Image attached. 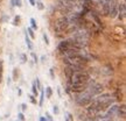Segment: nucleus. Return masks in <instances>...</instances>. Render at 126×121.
<instances>
[{
    "mask_svg": "<svg viewBox=\"0 0 126 121\" xmlns=\"http://www.w3.org/2000/svg\"><path fill=\"white\" fill-rule=\"evenodd\" d=\"M90 81V76L85 71L72 72L69 76V87L72 92H83Z\"/></svg>",
    "mask_w": 126,
    "mask_h": 121,
    "instance_id": "nucleus-1",
    "label": "nucleus"
},
{
    "mask_svg": "<svg viewBox=\"0 0 126 121\" xmlns=\"http://www.w3.org/2000/svg\"><path fill=\"white\" fill-rule=\"evenodd\" d=\"M63 62L65 63L68 67H83V65L88 63V58H86L83 54L78 53V54L72 55V56H70V57H64V58H63Z\"/></svg>",
    "mask_w": 126,
    "mask_h": 121,
    "instance_id": "nucleus-2",
    "label": "nucleus"
},
{
    "mask_svg": "<svg viewBox=\"0 0 126 121\" xmlns=\"http://www.w3.org/2000/svg\"><path fill=\"white\" fill-rule=\"evenodd\" d=\"M69 26H70V20L67 16H63V18H60L55 21L54 30L57 34H63V33L67 34L68 29H69Z\"/></svg>",
    "mask_w": 126,
    "mask_h": 121,
    "instance_id": "nucleus-3",
    "label": "nucleus"
},
{
    "mask_svg": "<svg viewBox=\"0 0 126 121\" xmlns=\"http://www.w3.org/2000/svg\"><path fill=\"white\" fill-rule=\"evenodd\" d=\"M91 101H92V95L89 92H83L81 95H78L76 98V103L79 106H88L90 105Z\"/></svg>",
    "mask_w": 126,
    "mask_h": 121,
    "instance_id": "nucleus-4",
    "label": "nucleus"
},
{
    "mask_svg": "<svg viewBox=\"0 0 126 121\" xmlns=\"http://www.w3.org/2000/svg\"><path fill=\"white\" fill-rule=\"evenodd\" d=\"M86 89H88V92H89L91 95H94V94L102 93V91H103V85H100L99 83H96V81H89Z\"/></svg>",
    "mask_w": 126,
    "mask_h": 121,
    "instance_id": "nucleus-5",
    "label": "nucleus"
},
{
    "mask_svg": "<svg viewBox=\"0 0 126 121\" xmlns=\"http://www.w3.org/2000/svg\"><path fill=\"white\" fill-rule=\"evenodd\" d=\"M57 6H59V9L62 11V12H70L74 7V0H59L57 2Z\"/></svg>",
    "mask_w": 126,
    "mask_h": 121,
    "instance_id": "nucleus-6",
    "label": "nucleus"
},
{
    "mask_svg": "<svg viewBox=\"0 0 126 121\" xmlns=\"http://www.w3.org/2000/svg\"><path fill=\"white\" fill-rule=\"evenodd\" d=\"M108 5H109V16L111 18H116L118 15V4L117 0H108Z\"/></svg>",
    "mask_w": 126,
    "mask_h": 121,
    "instance_id": "nucleus-7",
    "label": "nucleus"
},
{
    "mask_svg": "<svg viewBox=\"0 0 126 121\" xmlns=\"http://www.w3.org/2000/svg\"><path fill=\"white\" fill-rule=\"evenodd\" d=\"M125 15H126V7H125V4H122L118 6V18L120 20H124L125 19Z\"/></svg>",
    "mask_w": 126,
    "mask_h": 121,
    "instance_id": "nucleus-8",
    "label": "nucleus"
},
{
    "mask_svg": "<svg viewBox=\"0 0 126 121\" xmlns=\"http://www.w3.org/2000/svg\"><path fill=\"white\" fill-rule=\"evenodd\" d=\"M117 108H118V106H114V105H113L112 107H111L108 111V113H106V115H105V117H106V118H111L113 114H114V113L117 112Z\"/></svg>",
    "mask_w": 126,
    "mask_h": 121,
    "instance_id": "nucleus-9",
    "label": "nucleus"
},
{
    "mask_svg": "<svg viewBox=\"0 0 126 121\" xmlns=\"http://www.w3.org/2000/svg\"><path fill=\"white\" fill-rule=\"evenodd\" d=\"M117 113H118L119 117L125 118V106L123 105V106H120V107H118L117 108Z\"/></svg>",
    "mask_w": 126,
    "mask_h": 121,
    "instance_id": "nucleus-10",
    "label": "nucleus"
},
{
    "mask_svg": "<svg viewBox=\"0 0 126 121\" xmlns=\"http://www.w3.org/2000/svg\"><path fill=\"white\" fill-rule=\"evenodd\" d=\"M26 42H27L28 48H29V49H32V48H33V44H32V42L29 41V39H28V36H27V35H26Z\"/></svg>",
    "mask_w": 126,
    "mask_h": 121,
    "instance_id": "nucleus-11",
    "label": "nucleus"
},
{
    "mask_svg": "<svg viewBox=\"0 0 126 121\" xmlns=\"http://www.w3.org/2000/svg\"><path fill=\"white\" fill-rule=\"evenodd\" d=\"M12 4H15V6H19V7H20V6H21V0H13V1H12Z\"/></svg>",
    "mask_w": 126,
    "mask_h": 121,
    "instance_id": "nucleus-12",
    "label": "nucleus"
},
{
    "mask_svg": "<svg viewBox=\"0 0 126 121\" xmlns=\"http://www.w3.org/2000/svg\"><path fill=\"white\" fill-rule=\"evenodd\" d=\"M51 93H53V92H51V89H50V87H47V98H50V97H51Z\"/></svg>",
    "mask_w": 126,
    "mask_h": 121,
    "instance_id": "nucleus-13",
    "label": "nucleus"
},
{
    "mask_svg": "<svg viewBox=\"0 0 126 121\" xmlns=\"http://www.w3.org/2000/svg\"><path fill=\"white\" fill-rule=\"evenodd\" d=\"M31 23H32V27L34 28V29H35V28H37V26H36L35 20H34V19H31Z\"/></svg>",
    "mask_w": 126,
    "mask_h": 121,
    "instance_id": "nucleus-14",
    "label": "nucleus"
},
{
    "mask_svg": "<svg viewBox=\"0 0 126 121\" xmlns=\"http://www.w3.org/2000/svg\"><path fill=\"white\" fill-rule=\"evenodd\" d=\"M28 33H29V35H31V37H33V39H34V33H33V29H32V28H29V29H28Z\"/></svg>",
    "mask_w": 126,
    "mask_h": 121,
    "instance_id": "nucleus-15",
    "label": "nucleus"
},
{
    "mask_svg": "<svg viewBox=\"0 0 126 121\" xmlns=\"http://www.w3.org/2000/svg\"><path fill=\"white\" fill-rule=\"evenodd\" d=\"M1 77H2V63L0 62V81H1Z\"/></svg>",
    "mask_w": 126,
    "mask_h": 121,
    "instance_id": "nucleus-16",
    "label": "nucleus"
},
{
    "mask_svg": "<svg viewBox=\"0 0 126 121\" xmlns=\"http://www.w3.org/2000/svg\"><path fill=\"white\" fill-rule=\"evenodd\" d=\"M33 93H34V94H37V90H36L35 83H34V84H33Z\"/></svg>",
    "mask_w": 126,
    "mask_h": 121,
    "instance_id": "nucleus-17",
    "label": "nucleus"
},
{
    "mask_svg": "<svg viewBox=\"0 0 126 121\" xmlns=\"http://www.w3.org/2000/svg\"><path fill=\"white\" fill-rule=\"evenodd\" d=\"M43 98H45V93L42 92V93H41V100H40V105H42V103H43Z\"/></svg>",
    "mask_w": 126,
    "mask_h": 121,
    "instance_id": "nucleus-18",
    "label": "nucleus"
},
{
    "mask_svg": "<svg viewBox=\"0 0 126 121\" xmlns=\"http://www.w3.org/2000/svg\"><path fill=\"white\" fill-rule=\"evenodd\" d=\"M19 119H20L21 121L25 120V118H23V114H22V113H20V114H19Z\"/></svg>",
    "mask_w": 126,
    "mask_h": 121,
    "instance_id": "nucleus-19",
    "label": "nucleus"
},
{
    "mask_svg": "<svg viewBox=\"0 0 126 121\" xmlns=\"http://www.w3.org/2000/svg\"><path fill=\"white\" fill-rule=\"evenodd\" d=\"M21 59H22V63H25L26 61H27V58H26V56H25V55H22V56H21Z\"/></svg>",
    "mask_w": 126,
    "mask_h": 121,
    "instance_id": "nucleus-20",
    "label": "nucleus"
},
{
    "mask_svg": "<svg viewBox=\"0 0 126 121\" xmlns=\"http://www.w3.org/2000/svg\"><path fill=\"white\" fill-rule=\"evenodd\" d=\"M31 100H32V103H34V104L36 103V100L34 99V97H33V95H31Z\"/></svg>",
    "mask_w": 126,
    "mask_h": 121,
    "instance_id": "nucleus-21",
    "label": "nucleus"
},
{
    "mask_svg": "<svg viewBox=\"0 0 126 121\" xmlns=\"http://www.w3.org/2000/svg\"><path fill=\"white\" fill-rule=\"evenodd\" d=\"M21 107H22V111H26V108H27V106H26L25 104H22V106H21Z\"/></svg>",
    "mask_w": 126,
    "mask_h": 121,
    "instance_id": "nucleus-22",
    "label": "nucleus"
},
{
    "mask_svg": "<svg viewBox=\"0 0 126 121\" xmlns=\"http://www.w3.org/2000/svg\"><path fill=\"white\" fill-rule=\"evenodd\" d=\"M54 113H59V108L56 107V106L54 107Z\"/></svg>",
    "mask_w": 126,
    "mask_h": 121,
    "instance_id": "nucleus-23",
    "label": "nucleus"
},
{
    "mask_svg": "<svg viewBox=\"0 0 126 121\" xmlns=\"http://www.w3.org/2000/svg\"><path fill=\"white\" fill-rule=\"evenodd\" d=\"M43 37H45V41H46V43H47V44H48V43H49V42H48V37H47V36H43Z\"/></svg>",
    "mask_w": 126,
    "mask_h": 121,
    "instance_id": "nucleus-24",
    "label": "nucleus"
},
{
    "mask_svg": "<svg viewBox=\"0 0 126 121\" xmlns=\"http://www.w3.org/2000/svg\"><path fill=\"white\" fill-rule=\"evenodd\" d=\"M32 56H33V58L35 59V62L37 61V58H36V56H35V54H32Z\"/></svg>",
    "mask_w": 126,
    "mask_h": 121,
    "instance_id": "nucleus-25",
    "label": "nucleus"
},
{
    "mask_svg": "<svg viewBox=\"0 0 126 121\" xmlns=\"http://www.w3.org/2000/svg\"><path fill=\"white\" fill-rule=\"evenodd\" d=\"M29 1H31V4L33 5V6H34V5H35V0H29Z\"/></svg>",
    "mask_w": 126,
    "mask_h": 121,
    "instance_id": "nucleus-26",
    "label": "nucleus"
},
{
    "mask_svg": "<svg viewBox=\"0 0 126 121\" xmlns=\"http://www.w3.org/2000/svg\"><path fill=\"white\" fill-rule=\"evenodd\" d=\"M37 5H39V8H40V9L43 8V7H42V4H41V2H40V4H37Z\"/></svg>",
    "mask_w": 126,
    "mask_h": 121,
    "instance_id": "nucleus-27",
    "label": "nucleus"
},
{
    "mask_svg": "<svg viewBox=\"0 0 126 121\" xmlns=\"http://www.w3.org/2000/svg\"><path fill=\"white\" fill-rule=\"evenodd\" d=\"M40 121H47V119H45V118H41Z\"/></svg>",
    "mask_w": 126,
    "mask_h": 121,
    "instance_id": "nucleus-28",
    "label": "nucleus"
}]
</instances>
